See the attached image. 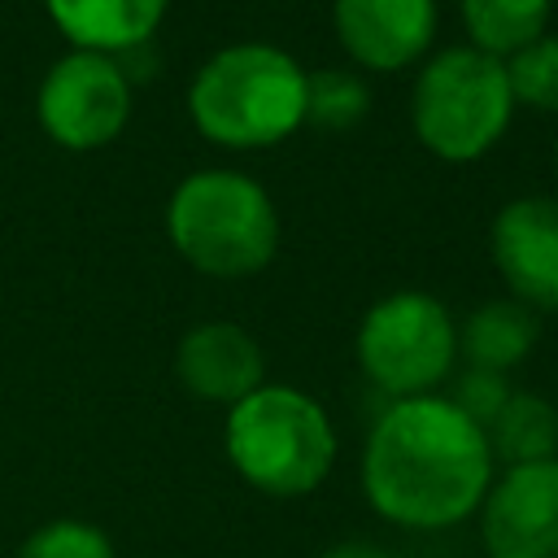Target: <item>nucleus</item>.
Instances as JSON below:
<instances>
[{
    "label": "nucleus",
    "instance_id": "obj_18",
    "mask_svg": "<svg viewBox=\"0 0 558 558\" xmlns=\"http://www.w3.org/2000/svg\"><path fill=\"white\" fill-rule=\"evenodd\" d=\"M17 558H118V549L100 527L78 523V519H57V523L35 527L22 541Z\"/></svg>",
    "mask_w": 558,
    "mask_h": 558
},
{
    "label": "nucleus",
    "instance_id": "obj_20",
    "mask_svg": "<svg viewBox=\"0 0 558 558\" xmlns=\"http://www.w3.org/2000/svg\"><path fill=\"white\" fill-rule=\"evenodd\" d=\"M323 558H388V554L375 549V545H366V541H344V545H331Z\"/></svg>",
    "mask_w": 558,
    "mask_h": 558
},
{
    "label": "nucleus",
    "instance_id": "obj_10",
    "mask_svg": "<svg viewBox=\"0 0 558 558\" xmlns=\"http://www.w3.org/2000/svg\"><path fill=\"white\" fill-rule=\"evenodd\" d=\"M344 52L362 70H405L436 35V0H331Z\"/></svg>",
    "mask_w": 558,
    "mask_h": 558
},
{
    "label": "nucleus",
    "instance_id": "obj_13",
    "mask_svg": "<svg viewBox=\"0 0 558 558\" xmlns=\"http://www.w3.org/2000/svg\"><path fill=\"white\" fill-rule=\"evenodd\" d=\"M532 340H536V318L519 301H488L458 331V349L466 353V362L493 375H506L510 366H519L532 353Z\"/></svg>",
    "mask_w": 558,
    "mask_h": 558
},
{
    "label": "nucleus",
    "instance_id": "obj_3",
    "mask_svg": "<svg viewBox=\"0 0 558 558\" xmlns=\"http://www.w3.org/2000/svg\"><path fill=\"white\" fill-rule=\"evenodd\" d=\"M174 253L209 279H248L279 248V214L266 187L240 170H196L166 205Z\"/></svg>",
    "mask_w": 558,
    "mask_h": 558
},
{
    "label": "nucleus",
    "instance_id": "obj_12",
    "mask_svg": "<svg viewBox=\"0 0 558 558\" xmlns=\"http://www.w3.org/2000/svg\"><path fill=\"white\" fill-rule=\"evenodd\" d=\"M170 0H44L52 26L74 44V52H131L166 17Z\"/></svg>",
    "mask_w": 558,
    "mask_h": 558
},
{
    "label": "nucleus",
    "instance_id": "obj_7",
    "mask_svg": "<svg viewBox=\"0 0 558 558\" xmlns=\"http://www.w3.org/2000/svg\"><path fill=\"white\" fill-rule=\"evenodd\" d=\"M35 118L44 135L70 153L105 148L109 140L122 135L131 118V78L113 57L65 52L61 61L48 65L39 83Z\"/></svg>",
    "mask_w": 558,
    "mask_h": 558
},
{
    "label": "nucleus",
    "instance_id": "obj_15",
    "mask_svg": "<svg viewBox=\"0 0 558 558\" xmlns=\"http://www.w3.org/2000/svg\"><path fill=\"white\" fill-rule=\"evenodd\" d=\"M471 48L506 61L545 35L554 0H458Z\"/></svg>",
    "mask_w": 558,
    "mask_h": 558
},
{
    "label": "nucleus",
    "instance_id": "obj_21",
    "mask_svg": "<svg viewBox=\"0 0 558 558\" xmlns=\"http://www.w3.org/2000/svg\"><path fill=\"white\" fill-rule=\"evenodd\" d=\"M554 170H558V144H554Z\"/></svg>",
    "mask_w": 558,
    "mask_h": 558
},
{
    "label": "nucleus",
    "instance_id": "obj_5",
    "mask_svg": "<svg viewBox=\"0 0 558 558\" xmlns=\"http://www.w3.org/2000/svg\"><path fill=\"white\" fill-rule=\"evenodd\" d=\"M414 135L440 161H475L484 157L514 118V96L506 83V61L480 48H445L436 52L410 96Z\"/></svg>",
    "mask_w": 558,
    "mask_h": 558
},
{
    "label": "nucleus",
    "instance_id": "obj_17",
    "mask_svg": "<svg viewBox=\"0 0 558 558\" xmlns=\"http://www.w3.org/2000/svg\"><path fill=\"white\" fill-rule=\"evenodd\" d=\"M366 105H371V96L357 74L327 70V74H310V83H305V122L340 131V126H353L366 113Z\"/></svg>",
    "mask_w": 558,
    "mask_h": 558
},
{
    "label": "nucleus",
    "instance_id": "obj_8",
    "mask_svg": "<svg viewBox=\"0 0 558 558\" xmlns=\"http://www.w3.org/2000/svg\"><path fill=\"white\" fill-rule=\"evenodd\" d=\"M480 506L488 558H558V458L506 466Z\"/></svg>",
    "mask_w": 558,
    "mask_h": 558
},
{
    "label": "nucleus",
    "instance_id": "obj_11",
    "mask_svg": "<svg viewBox=\"0 0 558 558\" xmlns=\"http://www.w3.org/2000/svg\"><path fill=\"white\" fill-rule=\"evenodd\" d=\"M262 344L235 323H201L174 349V375L201 401L235 405L262 388Z\"/></svg>",
    "mask_w": 558,
    "mask_h": 558
},
{
    "label": "nucleus",
    "instance_id": "obj_19",
    "mask_svg": "<svg viewBox=\"0 0 558 558\" xmlns=\"http://www.w3.org/2000/svg\"><path fill=\"white\" fill-rule=\"evenodd\" d=\"M506 397H510V384H506V375H493V371H466L458 384H453V405L475 423V427H488L493 418H497V410L506 405Z\"/></svg>",
    "mask_w": 558,
    "mask_h": 558
},
{
    "label": "nucleus",
    "instance_id": "obj_14",
    "mask_svg": "<svg viewBox=\"0 0 558 558\" xmlns=\"http://www.w3.org/2000/svg\"><path fill=\"white\" fill-rule=\"evenodd\" d=\"M493 458L523 466L558 453V410L536 392H510L497 418L484 427Z\"/></svg>",
    "mask_w": 558,
    "mask_h": 558
},
{
    "label": "nucleus",
    "instance_id": "obj_9",
    "mask_svg": "<svg viewBox=\"0 0 558 558\" xmlns=\"http://www.w3.org/2000/svg\"><path fill=\"white\" fill-rule=\"evenodd\" d=\"M488 253L527 310H558V196H519L497 209Z\"/></svg>",
    "mask_w": 558,
    "mask_h": 558
},
{
    "label": "nucleus",
    "instance_id": "obj_6",
    "mask_svg": "<svg viewBox=\"0 0 558 558\" xmlns=\"http://www.w3.org/2000/svg\"><path fill=\"white\" fill-rule=\"evenodd\" d=\"M458 357V327L427 292H392L375 301L357 327V366L371 384L405 397H427Z\"/></svg>",
    "mask_w": 558,
    "mask_h": 558
},
{
    "label": "nucleus",
    "instance_id": "obj_16",
    "mask_svg": "<svg viewBox=\"0 0 558 558\" xmlns=\"http://www.w3.org/2000/svg\"><path fill=\"white\" fill-rule=\"evenodd\" d=\"M506 83L514 105L558 113V35H541L514 57H506Z\"/></svg>",
    "mask_w": 558,
    "mask_h": 558
},
{
    "label": "nucleus",
    "instance_id": "obj_1",
    "mask_svg": "<svg viewBox=\"0 0 558 558\" xmlns=\"http://www.w3.org/2000/svg\"><path fill=\"white\" fill-rule=\"evenodd\" d=\"M493 484V449L449 397L392 401L362 453L366 501L401 527H449L462 523Z\"/></svg>",
    "mask_w": 558,
    "mask_h": 558
},
{
    "label": "nucleus",
    "instance_id": "obj_2",
    "mask_svg": "<svg viewBox=\"0 0 558 558\" xmlns=\"http://www.w3.org/2000/svg\"><path fill=\"white\" fill-rule=\"evenodd\" d=\"M310 74L270 44L218 48L187 87L192 126L218 148H270L305 122Z\"/></svg>",
    "mask_w": 558,
    "mask_h": 558
},
{
    "label": "nucleus",
    "instance_id": "obj_4",
    "mask_svg": "<svg viewBox=\"0 0 558 558\" xmlns=\"http://www.w3.org/2000/svg\"><path fill=\"white\" fill-rule=\"evenodd\" d=\"M231 466L270 497H301L318 488L336 462V432L327 410L283 384H262L227 414Z\"/></svg>",
    "mask_w": 558,
    "mask_h": 558
}]
</instances>
